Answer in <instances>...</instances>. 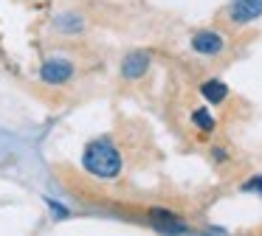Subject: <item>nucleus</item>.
Wrapping results in <instances>:
<instances>
[{
	"label": "nucleus",
	"instance_id": "f257e3e1",
	"mask_svg": "<svg viewBox=\"0 0 262 236\" xmlns=\"http://www.w3.org/2000/svg\"><path fill=\"white\" fill-rule=\"evenodd\" d=\"M82 163H85V169H88L91 174L104 177V180L116 177V174L121 172V155H119V149H116V146L110 144L107 138L91 140V144L85 146Z\"/></svg>",
	"mask_w": 262,
	"mask_h": 236
},
{
	"label": "nucleus",
	"instance_id": "f03ea898",
	"mask_svg": "<svg viewBox=\"0 0 262 236\" xmlns=\"http://www.w3.org/2000/svg\"><path fill=\"white\" fill-rule=\"evenodd\" d=\"M262 17V0H231L228 3V20L234 26H245Z\"/></svg>",
	"mask_w": 262,
	"mask_h": 236
},
{
	"label": "nucleus",
	"instance_id": "7ed1b4c3",
	"mask_svg": "<svg viewBox=\"0 0 262 236\" xmlns=\"http://www.w3.org/2000/svg\"><path fill=\"white\" fill-rule=\"evenodd\" d=\"M192 48L203 56H217L226 51V39L217 31H198V34H192Z\"/></svg>",
	"mask_w": 262,
	"mask_h": 236
},
{
	"label": "nucleus",
	"instance_id": "20e7f679",
	"mask_svg": "<svg viewBox=\"0 0 262 236\" xmlns=\"http://www.w3.org/2000/svg\"><path fill=\"white\" fill-rule=\"evenodd\" d=\"M40 76H42V82H48V84H62L74 76V65H71L68 59H48L46 65L40 67Z\"/></svg>",
	"mask_w": 262,
	"mask_h": 236
},
{
	"label": "nucleus",
	"instance_id": "39448f33",
	"mask_svg": "<svg viewBox=\"0 0 262 236\" xmlns=\"http://www.w3.org/2000/svg\"><path fill=\"white\" fill-rule=\"evenodd\" d=\"M149 67V56L144 54V51H133V54L124 56V62H121V73H124L127 79H138L144 76V70Z\"/></svg>",
	"mask_w": 262,
	"mask_h": 236
},
{
	"label": "nucleus",
	"instance_id": "423d86ee",
	"mask_svg": "<svg viewBox=\"0 0 262 236\" xmlns=\"http://www.w3.org/2000/svg\"><path fill=\"white\" fill-rule=\"evenodd\" d=\"M200 93H203L206 99L211 101V104H220V101H226L228 87H226L223 82H217V79H211V82H206L203 87H200Z\"/></svg>",
	"mask_w": 262,
	"mask_h": 236
},
{
	"label": "nucleus",
	"instance_id": "0eeeda50",
	"mask_svg": "<svg viewBox=\"0 0 262 236\" xmlns=\"http://www.w3.org/2000/svg\"><path fill=\"white\" fill-rule=\"evenodd\" d=\"M192 124L200 129V132H211V129H214V118H211V112L203 110V107L192 110Z\"/></svg>",
	"mask_w": 262,
	"mask_h": 236
},
{
	"label": "nucleus",
	"instance_id": "6e6552de",
	"mask_svg": "<svg viewBox=\"0 0 262 236\" xmlns=\"http://www.w3.org/2000/svg\"><path fill=\"white\" fill-rule=\"evenodd\" d=\"M243 188H245V191H256V194L262 197V174H259V177H254V180H248Z\"/></svg>",
	"mask_w": 262,
	"mask_h": 236
}]
</instances>
